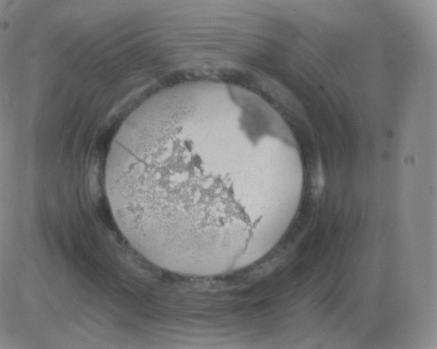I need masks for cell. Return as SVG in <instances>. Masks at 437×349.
I'll use <instances>...</instances> for the list:
<instances>
[{
    "label": "cell",
    "mask_w": 437,
    "mask_h": 349,
    "mask_svg": "<svg viewBox=\"0 0 437 349\" xmlns=\"http://www.w3.org/2000/svg\"><path fill=\"white\" fill-rule=\"evenodd\" d=\"M301 169L279 114L226 86H178L151 97L111 144L104 188L122 235L145 259L190 277L231 274L275 247Z\"/></svg>",
    "instance_id": "6da1fadb"
}]
</instances>
